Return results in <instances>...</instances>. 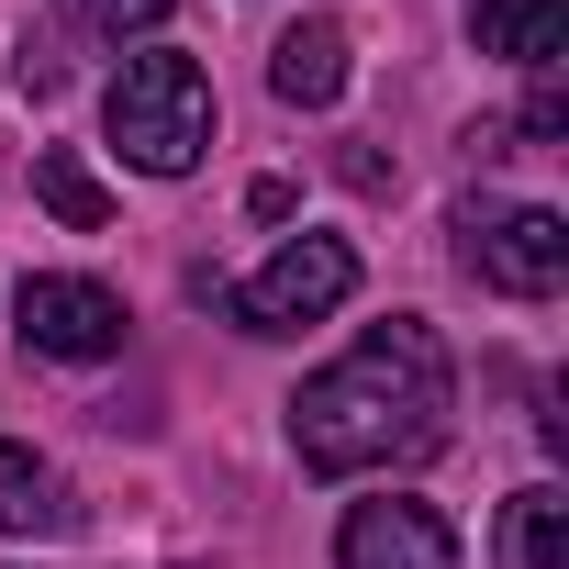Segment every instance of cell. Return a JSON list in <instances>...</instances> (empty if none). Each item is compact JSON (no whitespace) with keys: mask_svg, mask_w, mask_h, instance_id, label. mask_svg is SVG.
<instances>
[{"mask_svg":"<svg viewBox=\"0 0 569 569\" xmlns=\"http://www.w3.org/2000/svg\"><path fill=\"white\" fill-rule=\"evenodd\" d=\"M447 413H458V369L436 347L425 313H391L369 325L336 369H313L291 391V447L313 480H358V469H413L447 447Z\"/></svg>","mask_w":569,"mask_h":569,"instance_id":"cell-1","label":"cell"},{"mask_svg":"<svg viewBox=\"0 0 569 569\" xmlns=\"http://www.w3.org/2000/svg\"><path fill=\"white\" fill-rule=\"evenodd\" d=\"M0 536H79V491L57 458L0 447Z\"/></svg>","mask_w":569,"mask_h":569,"instance_id":"cell-7","label":"cell"},{"mask_svg":"<svg viewBox=\"0 0 569 569\" xmlns=\"http://www.w3.org/2000/svg\"><path fill=\"white\" fill-rule=\"evenodd\" d=\"M179 12V0H68V23L79 34H101V46H123V34H157Z\"/></svg>","mask_w":569,"mask_h":569,"instance_id":"cell-12","label":"cell"},{"mask_svg":"<svg viewBox=\"0 0 569 569\" xmlns=\"http://www.w3.org/2000/svg\"><path fill=\"white\" fill-rule=\"evenodd\" d=\"M458 268L502 302H547L569 279V223L547 201H469L458 212Z\"/></svg>","mask_w":569,"mask_h":569,"instance_id":"cell-4","label":"cell"},{"mask_svg":"<svg viewBox=\"0 0 569 569\" xmlns=\"http://www.w3.org/2000/svg\"><path fill=\"white\" fill-rule=\"evenodd\" d=\"M101 134L123 146V168H146V179H190L201 146H212V79H201L190 57L146 46V57L112 68V90H101Z\"/></svg>","mask_w":569,"mask_h":569,"instance_id":"cell-2","label":"cell"},{"mask_svg":"<svg viewBox=\"0 0 569 569\" xmlns=\"http://www.w3.org/2000/svg\"><path fill=\"white\" fill-rule=\"evenodd\" d=\"M502 569H569V491L558 480L502 502Z\"/></svg>","mask_w":569,"mask_h":569,"instance_id":"cell-10","label":"cell"},{"mask_svg":"<svg viewBox=\"0 0 569 569\" xmlns=\"http://www.w3.org/2000/svg\"><path fill=\"white\" fill-rule=\"evenodd\" d=\"M268 90L291 101V112H336L347 101V34L336 23H291L268 46Z\"/></svg>","mask_w":569,"mask_h":569,"instance_id":"cell-8","label":"cell"},{"mask_svg":"<svg viewBox=\"0 0 569 569\" xmlns=\"http://www.w3.org/2000/svg\"><path fill=\"white\" fill-rule=\"evenodd\" d=\"M12 313H23V347L34 358H68V369H90V358L123 347V302L101 291V279H68V268H34L12 291Z\"/></svg>","mask_w":569,"mask_h":569,"instance_id":"cell-5","label":"cell"},{"mask_svg":"<svg viewBox=\"0 0 569 569\" xmlns=\"http://www.w3.org/2000/svg\"><path fill=\"white\" fill-rule=\"evenodd\" d=\"M469 34H480V57H502V68H558V46H569V0H480L469 12Z\"/></svg>","mask_w":569,"mask_h":569,"instance_id":"cell-9","label":"cell"},{"mask_svg":"<svg viewBox=\"0 0 569 569\" xmlns=\"http://www.w3.org/2000/svg\"><path fill=\"white\" fill-rule=\"evenodd\" d=\"M347 291H358V246L347 234H291L268 268H246L234 291H223V313L246 336H302V325L347 313Z\"/></svg>","mask_w":569,"mask_h":569,"instance_id":"cell-3","label":"cell"},{"mask_svg":"<svg viewBox=\"0 0 569 569\" xmlns=\"http://www.w3.org/2000/svg\"><path fill=\"white\" fill-rule=\"evenodd\" d=\"M34 201H46L68 234H101V223H112V190H101V179H90L68 146H46V157H34Z\"/></svg>","mask_w":569,"mask_h":569,"instance_id":"cell-11","label":"cell"},{"mask_svg":"<svg viewBox=\"0 0 569 569\" xmlns=\"http://www.w3.org/2000/svg\"><path fill=\"white\" fill-rule=\"evenodd\" d=\"M336 569H458V525H447L436 502H402V491L347 502V525H336Z\"/></svg>","mask_w":569,"mask_h":569,"instance_id":"cell-6","label":"cell"}]
</instances>
